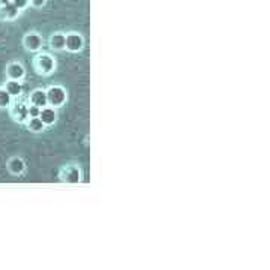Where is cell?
Segmentation results:
<instances>
[{
	"instance_id": "4",
	"label": "cell",
	"mask_w": 270,
	"mask_h": 270,
	"mask_svg": "<svg viewBox=\"0 0 270 270\" xmlns=\"http://www.w3.org/2000/svg\"><path fill=\"white\" fill-rule=\"evenodd\" d=\"M44 45V38L38 32H29L23 38V47L29 53H38Z\"/></svg>"
},
{
	"instance_id": "11",
	"label": "cell",
	"mask_w": 270,
	"mask_h": 270,
	"mask_svg": "<svg viewBox=\"0 0 270 270\" xmlns=\"http://www.w3.org/2000/svg\"><path fill=\"white\" fill-rule=\"evenodd\" d=\"M65 41H66V33H63V32H54V33H51L50 38H48L50 48L54 51H63L65 50Z\"/></svg>"
},
{
	"instance_id": "20",
	"label": "cell",
	"mask_w": 270,
	"mask_h": 270,
	"mask_svg": "<svg viewBox=\"0 0 270 270\" xmlns=\"http://www.w3.org/2000/svg\"><path fill=\"white\" fill-rule=\"evenodd\" d=\"M0 8H2V3H0Z\"/></svg>"
},
{
	"instance_id": "7",
	"label": "cell",
	"mask_w": 270,
	"mask_h": 270,
	"mask_svg": "<svg viewBox=\"0 0 270 270\" xmlns=\"http://www.w3.org/2000/svg\"><path fill=\"white\" fill-rule=\"evenodd\" d=\"M5 75H6L8 80H18V81H23L24 77H26V68H24V65L20 63V62H11V63L6 65Z\"/></svg>"
},
{
	"instance_id": "1",
	"label": "cell",
	"mask_w": 270,
	"mask_h": 270,
	"mask_svg": "<svg viewBox=\"0 0 270 270\" xmlns=\"http://www.w3.org/2000/svg\"><path fill=\"white\" fill-rule=\"evenodd\" d=\"M57 68V62L56 59L50 54V53H39L33 57V69L36 74L44 77L51 75V74L56 71Z\"/></svg>"
},
{
	"instance_id": "19",
	"label": "cell",
	"mask_w": 270,
	"mask_h": 270,
	"mask_svg": "<svg viewBox=\"0 0 270 270\" xmlns=\"http://www.w3.org/2000/svg\"><path fill=\"white\" fill-rule=\"evenodd\" d=\"M11 2V0H0V3H2V5H6V3H9Z\"/></svg>"
},
{
	"instance_id": "5",
	"label": "cell",
	"mask_w": 270,
	"mask_h": 270,
	"mask_svg": "<svg viewBox=\"0 0 270 270\" xmlns=\"http://www.w3.org/2000/svg\"><path fill=\"white\" fill-rule=\"evenodd\" d=\"M27 104L23 102V101H12V104L9 105V116L12 117L14 122L17 123H23L29 119V114H27Z\"/></svg>"
},
{
	"instance_id": "8",
	"label": "cell",
	"mask_w": 270,
	"mask_h": 270,
	"mask_svg": "<svg viewBox=\"0 0 270 270\" xmlns=\"http://www.w3.org/2000/svg\"><path fill=\"white\" fill-rule=\"evenodd\" d=\"M57 117H59L57 108H53V107H50V105L42 107L41 111H39V119L42 120V123H44L45 126H53V125L56 123V122H57Z\"/></svg>"
},
{
	"instance_id": "2",
	"label": "cell",
	"mask_w": 270,
	"mask_h": 270,
	"mask_svg": "<svg viewBox=\"0 0 270 270\" xmlns=\"http://www.w3.org/2000/svg\"><path fill=\"white\" fill-rule=\"evenodd\" d=\"M45 92H47V102L53 108H62L68 101V92L63 86L53 84L45 89Z\"/></svg>"
},
{
	"instance_id": "14",
	"label": "cell",
	"mask_w": 270,
	"mask_h": 270,
	"mask_svg": "<svg viewBox=\"0 0 270 270\" xmlns=\"http://www.w3.org/2000/svg\"><path fill=\"white\" fill-rule=\"evenodd\" d=\"M24 125H26L27 131L33 132V134H41L45 131V125L42 123V120L39 117H29L26 122H24Z\"/></svg>"
},
{
	"instance_id": "15",
	"label": "cell",
	"mask_w": 270,
	"mask_h": 270,
	"mask_svg": "<svg viewBox=\"0 0 270 270\" xmlns=\"http://www.w3.org/2000/svg\"><path fill=\"white\" fill-rule=\"evenodd\" d=\"M12 101H14V98L5 90V87L3 86L0 87V110H8Z\"/></svg>"
},
{
	"instance_id": "12",
	"label": "cell",
	"mask_w": 270,
	"mask_h": 270,
	"mask_svg": "<svg viewBox=\"0 0 270 270\" xmlns=\"http://www.w3.org/2000/svg\"><path fill=\"white\" fill-rule=\"evenodd\" d=\"M18 14L20 11L14 6L12 2L2 5V8H0V20H3V21H12L18 17Z\"/></svg>"
},
{
	"instance_id": "10",
	"label": "cell",
	"mask_w": 270,
	"mask_h": 270,
	"mask_svg": "<svg viewBox=\"0 0 270 270\" xmlns=\"http://www.w3.org/2000/svg\"><path fill=\"white\" fill-rule=\"evenodd\" d=\"M29 102H30L32 105L39 107V108H42V107L48 105V102H47V92H45V89H35V90H32V92H30V95H29Z\"/></svg>"
},
{
	"instance_id": "18",
	"label": "cell",
	"mask_w": 270,
	"mask_h": 270,
	"mask_svg": "<svg viewBox=\"0 0 270 270\" xmlns=\"http://www.w3.org/2000/svg\"><path fill=\"white\" fill-rule=\"evenodd\" d=\"M45 3H47V0H29V5H30L32 8H35V9L42 8Z\"/></svg>"
},
{
	"instance_id": "16",
	"label": "cell",
	"mask_w": 270,
	"mask_h": 270,
	"mask_svg": "<svg viewBox=\"0 0 270 270\" xmlns=\"http://www.w3.org/2000/svg\"><path fill=\"white\" fill-rule=\"evenodd\" d=\"M11 2L14 3V6L18 11H23V9H26L29 6V0H11Z\"/></svg>"
},
{
	"instance_id": "3",
	"label": "cell",
	"mask_w": 270,
	"mask_h": 270,
	"mask_svg": "<svg viewBox=\"0 0 270 270\" xmlns=\"http://www.w3.org/2000/svg\"><path fill=\"white\" fill-rule=\"evenodd\" d=\"M59 180L65 183H80L83 180V170L78 164H66L59 171Z\"/></svg>"
},
{
	"instance_id": "17",
	"label": "cell",
	"mask_w": 270,
	"mask_h": 270,
	"mask_svg": "<svg viewBox=\"0 0 270 270\" xmlns=\"http://www.w3.org/2000/svg\"><path fill=\"white\" fill-rule=\"evenodd\" d=\"M39 111H41V108L39 107H36V105H29L27 107V114H29V117H39Z\"/></svg>"
},
{
	"instance_id": "13",
	"label": "cell",
	"mask_w": 270,
	"mask_h": 270,
	"mask_svg": "<svg viewBox=\"0 0 270 270\" xmlns=\"http://www.w3.org/2000/svg\"><path fill=\"white\" fill-rule=\"evenodd\" d=\"M3 87H5V90L14 98V99H17V98H20L21 95H23V90H24V87H23V83L21 81H18V80H8L5 84H3Z\"/></svg>"
},
{
	"instance_id": "6",
	"label": "cell",
	"mask_w": 270,
	"mask_h": 270,
	"mask_svg": "<svg viewBox=\"0 0 270 270\" xmlns=\"http://www.w3.org/2000/svg\"><path fill=\"white\" fill-rule=\"evenodd\" d=\"M84 48V38L78 32H69L66 33L65 41V50L69 53H80Z\"/></svg>"
},
{
	"instance_id": "9",
	"label": "cell",
	"mask_w": 270,
	"mask_h": 270,
	"mask_svg": "<svg viewBox=\"0 0 270 270\" xmlns=\"http://www.w3.org/2000/svg\"><path fill=\"white\" fill-rule=\"evenodd\" d=\"M26 162H24L23 158L20 156H12L8 162H6V168L12 176H21L26 171Z\"/></svg>"
}]
</instances>
